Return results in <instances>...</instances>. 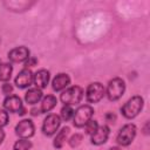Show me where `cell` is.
<instances>
[{"mask_svg":"<svg viewBox=\"0 0 150 150\" xmlns=\"http://www.w3.org/2000/svg\"><path fill=\"white\" fill-rule=\"evenodd\" d=\"M143 104H144V100L142 96L139 95H135L132 97H130L122 107H121V112L122 115L128 118V120H131V118H135L139 112L141 110L143 109Z\"/></svg>","mask_w":150,"mask_h":150,"instance_id":"obj_1","label":"cell"},{"mask_svg":"<svg viewBox=\"0 0 150 150\" xmlns=\"http://www.w3.org/2000/svg\"><path fill=\"white\" fill-rule=\"evenodd\" d=\"M82 98H83V89L80 86L68 87L60 95V101L64 105H75V104H79Z\"/></svg>","mask_w":150,"mask_h":150,"instance_id":"obj_2","label":"cell"},{"mask_svg":"<svg viewBox=\"0 0 150 150\" xmlns=\"http://www.w3.org/2000/svg\"><path fill=\"white\" fill-rule=\"evenodd\" d=\"M125 91V82L121 77H114L108 82L105 95L109 101H117L120 100Z\"/></svg>","mask_w":150,"mask_h":150,"instance_id":"obj_3","label":"cell"},{"mask_svg":"<svg viewBox=\"0 0 150 150\" xmlns=\"http://www.w3.org/2000/svg\"><path fill=\"white\" fill-rule=\"evenodd\" d=\"M94 115V108L89 104L80 105L75 111L73 116V124L75 128H83L93 117Z\"/></svg>","mask_w":150,"mask_h":150,"instance_id":"obj_4","label":"cell"},{"mask_svg":"<svg viewBox=\"0 0 150 150\" xmlns=\"http://www.w3.org/2000/svg\"><path fill=\"white\" fill-rule=\"evenodd\" d=\"M136 131H137V129H136V125L134 123L124 124L120 129V131H118V134L116 136L117 144L122 145V146L130 145L132 143V141L135 139V137H136Z\"/></svg>","mask_w":150,"mask_h":150,"instance_id":"obj_5","label":"cell"},{"mask_svg":"<svg viewBox=\"0 0 150 150\" xmlns=\"http://www.w3.org/2000/svg\"><path fill=\"white\" fill-rule=\"evenodd\" d=\"M61 125V118L59 115L56 114H49L46 116V118L43 120L42 123V132L45 136L50 137L53 135L56 134V131L59 130Z\"/></svg>","mask_w":150,"mask_h":150,"instance_id":"obj_6","label":"cell"},{"mask_svg":"<svg viewBox=\"0 0 150 150\" xmlns=\"http://www.w3.org/2000/svg\"><path fill=\"white\" fill-rule=\"evenodd\" d=\"M105 95V88L100 82H93L87 87L86 90V98L89 103H97L100 102L103 96Z\"/></svg>","mask_w":150,"mask_h":150,"instance_id":"obj_7","label":"cell"},{"mask_svg":"<svg viewBox=\"0 0 150 150\" xmlns=\"http://www.w3.org/2000/svg\"><path fill=\"white\" fill-rule=\"evenodd\" d=\"M34 132H35V127L32 120L28 118L21 120L15 125V134L20 138H30L32 136H34Z\"/></svg>","mask_w":150,"mask_h":150,"instance_id":"obj_8","label":"cell"},{"mask_svg":"<svg viewBox=\"0 0 150 150\" xmlns=\"http://www.w3.org/2000/svg\"><path fill=\"white\" fill-rule=\"evenodd\" d=\"M29 54L30 52L27 47L20 46V47H15L11 49L7 54V57L13 63H21V62H25L27 59H29Z\"/></svg>","mask_w":150,"mask_h":150,"instance_id":"obj_9","label":"cell"},{"mask_svg":"<svg viewBox=\"0 0 150 150\" xmlns=\"http://www.w3.org/2000/svg\"><path fill=\"white\" fill-rule=\"evenodd\" d=\"M14 83L19 89H26L30 87L33 83V73L28 68H23L22 70L19 71L16 77L14 79Z\"/></svg>","mask_w":150,"mask_h":150,"instance_id":"obj_10","label":"cell"},{"mask_svg":"<svg viewBox=\"0 0 150 150\" xmlns=\"http://www.w3.org/2000/svg\"><path fill=\"white\" fill-rule=\"evenodd\" d=\"M109 135H110V128L108 125H105V124L98 125L97 129L95 130V132L91 135L90 142L94 145H102L108 141Z\"/></svg>","mask_w":150,"mask_h":150,"instance_id":"obj_11","label":"cell"},{"mask_svg":"<svg viewBox=\"0 0 150 150\" xmlns=\"http://www.w3.org/2000/svg\"><path fill=\"white\" fill-rule=\"evenodd\" d=\"M4 108L9 112H19L22 109V101L18 95H8L4 100Z\"/></svg>","mask_w":150,"mask_h":150,"instance_id":"obj_12","label":"cell"},{"mask_svg":"<svg viewBox=\"0 0 150 150\" xmlns=\"http://www.w3.org/2000/svg\"><path fill=\"white\" fill-rule=\"evenodd\" d=\"M50 79V73L47 69H39L36 73L33 74V82L35 84V88L39 89H45L49 82Z\"/></svg>","mask_w":150,"mask_h":150,"instance_id":"obj_13","label":"cell"},{"mask_svg":"<svg viewBox=\"0 0 150 150\" xmlns=\"http://www.w3.org/2000/svg\"><path fill=\"white\" fill-rule=\"evenodd\" d=\"M70 84V77L66 73L57 74L52 81V88L54 91H62Z\"/></svg>","mask_w":150,"mask_h":150,"instance_id":"obj_14","label":"cell"},{"mask_svg":"<svg viewBox=\"0 0 150 150\" xmlns=\"http://www.w3.org/2000/svg\"><path fill=\"white\" fill-rule=\"evenodd\" d=\"M43 97V93L39 88H29L25 94V101L28 104H36Z\"/></svg>","mask_w":150,"mask_h":150,"instance_id":"obj_15","label":"cell"},{"mask_svg":"<svg viewBox=\"0 0 150 150\" xmlns=\"http://www.w3.org/2000/svg\"><path fill=\"white\" fill-rule=\"evenodd\" d=\"M56 104H57V98L54 95H46V96H43L42 101H41V108H40L41 114L49 112L53 108H55Z\"/></svg>","mask_w":150,"mask_h":150,"instance_id":"obj_16","label":"cell"},{"mask_svg":"<svg viewBox=\"0 0 150 150\" xmlns=\"http://www.w3.org/2000/svg\"><path fill=\"white\" fill-rule=\"evenodd\" d=\"M69 127H63L57 134H56V137L54 138V142H53V145L56 148V149H61L64 144V142L67 141V137L69 135Z\"/></svg>","mask_w":150,"mask_h":150,"instance_id":"obj_17","label":"cell"},{"mask_svg":"<svg viewBox=\"0 0 150 150\" xmlns=\"http://www.w3.org/2000/svg\"><path fill=\"white\" fill-rule=\"evenodd\" d=\"M13 73V66L8 62L0 63V81L1 82H8L12 77Z\"/></svg>","mask_w":150,"mask_h":150,"instance_id":"obj_18","label":"cell"},{"mask_svg":"<svg viewBox=\"0 0 150 150\" xmlns=\"http://www.w3.org/2000/svg\"><path fill=\"white\" fill-rule=\"evenodd\" d=\"M33 144L30 141H28V138H20L14 143L13 150H30Z\"/></svg>","mask_w":150,"mask_h":150,"instance_id":"obj_19","label":"cell"},{"mask_svg":"<svg viewBox=\"0 0 150 150\" xmlns=\"http://www.w3.org/2000/svg\"><path fill=\"white\" fill-rule=\"evenodd\" d=\"M74 111L75 110L71 108V105H63L61 111H60V118L64 122H68L70 118H73Z\"/></svg>","mask_w":150,"mask_h":150,"instance_id":"obj_20","label":"cell"},{"mask_svg":"<svg viewBox=\"0 0 150 150\" xmlns=\"http://www.w3.org/2000/svg\"><path fill=\"white\" fill-rule=\"evenodd\" d=\"M97 127H98V123H97L96 121L90 120L83 128H84V130H86V134H88V135H93V134L95 132V130L97 129Z\"/></svg>","mask_w":150,"mask_h":150,"instance_id":"obj_21","label":"cell"},{"mask_svg":"<svg viewBox=\"0 0 150 150\" xmlns=\"http://www.w3.org/2000/svg\"><path fill=\"white\" fill-rule=\"evenodd\" d=\"M82 135L81 134H75V135H73L70 138H69V141H68V143H69V145L71 146V148H76V146H79L80 145V143L82 142Z\"/></svg>","mask_w":150,"mask_h":150,"instance_id":"obj_22","label":"cell"},{"mask_svg":"<svg viewBox=\"0 0 150 150\" xmlns=\"http://www.w3.org/2000/svg\"><path fill=\"white\" fill-rule=\"evenodd\" d=\"M8 121H9V116H8V112L5 110V109H1L0 108V128H4L8 124Z\"/></svg>","mask_w":150,"mask_h":150,"instance_id":"obj_23","label":"cell"},{"mask_svg":"<svg viewBox=\"0 0 150 150\" xmlns=\"http://www.w3.org/2000/svg\"><path fill=\"white\" fill-rule=\"evenodd\" d=\"M13 86L11 84V83H8V82H5L4 84H2V87H1V90H2V94H5V95H11L12 93H13Z\"/></svg>","mask_w":150,"mask_h":150,"instance_id":"obj_24","label":"cell"},{"mask_svg":"<svg viewBox=\"0 0 150 150\" xmlns=\"http://www.w3.org/2000/svg\"><path fill=\"white\" fill-rule=\"evenodd\" d=\"M36 63H38V59L34 57V56H29V59H27V60L25 61V67L29 69V67L36 66Z\"/></svg>","mask_w":150,"mask_h":150,"instance_id":"obj_25","label":"cell"},{"mask_svg":"<svg viewBox=\"0 0 150 150\" xmlns=\"http://www.w3.org/2000/svg\"><path fill=\"white\" fill-rule=\"evenodd\" d=\"M105 120H107V122L114 123V122L116 121V115L112 114V112H107V114H105Z\"/></svg>","mask_w":150,"mask_h":150,"instance_id":"obj_26","label":"cell"},{"mask_svg":"<svg viewBox=\"0 0 150 150\" xmlns=\"http://www.w3.org/2000/svg\"><path fill=\"white\" fill-rule=\"evenodd\" d=\"M40 114H41L40 109H36V108L30 109V115H32V116H38V115H40Z\"/></svg>","mask_w":150,"mask_h":150,"instance_id":"obj_27","label":"cell"},{"mask_svg":"<svg viewBox=\"0 0 150 150\" xmlns=\"http://www.w3.org/2000/svg\"><path fill=\"white\" fill-rule=\"evenodd\" d=\"M5 139V131L2 130V128H0V144L4 142Z\"/></svg>","mask_w":150,"mask_h":150,"instance_id":"obj_28","label":"cell"},{"mask_svg":"<svg viewBox=\"0 0 150 150\" xmlns=\"http://www.w3.org/2000/svg\"><path fill=\"white\" fill-rule=\"evenodd\" d=\"M143 132H144L145 135L149 134V122L145 123V125H144V128H143Z\"/></svg>","mask_w":150,"mask_h":150,"instance_id":"obj_29","label":"cell"},{"mask_svg":"<svg viewBox=\"0 0 150 150\" xmlns=\"http://www.w3.org/2000/svg\"><path fill=\"white\" fill-rule=\"evenodd\" d=\"M18 114H19V115H21V116H22V115H25V114H26V109H25V107H22V109H21Z\"/></svg>","mask_w":150,"mask_h":150,"instance_id":"obj_30","label":"cell"},{"mask_svg":"<svg viewBox=\"0 0 150 150\" xmlns=\"http://www.w3.org/2000/svg\"><path fill=\"white\" fill-rule=\"evenodd\" d=\"M109 150H121V149H120L118 146H111V148H110Z\"/></svg>","mask_w":150,"mask_h":150,"instance_id":"obj_31","label":"cell"},{"mask_svg":"<svg viewBox=\"0 0 150 150\" xmlns=\"http://www.w3.org/2000/svg\"><path fill=\"white\" fill-rule=\"evenodd\" d=\"M0 63H1V62H0Z\"/></svg>","mask_w":150,"mask_h":150,"instance_id":"obj_32","label":"cell"}]
</instances>
